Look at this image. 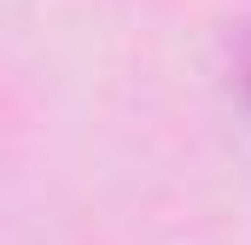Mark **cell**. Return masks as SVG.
Returning a JSON list of instances; mask_svg holds the SVG:
<instances>
[{"label":"cell","mask_w":251,"mask_h":245,"mask_svg":"<svg viewBox=\"0 0 251 245\" xmlns=\"http://www.w3.org/2000/svg\"><path fill=\"white\" fill-rule=\"evenodd\" d=\"M246 82H251V59H246Z\"/></svg>","instance_id":"1"}]
</instances>
